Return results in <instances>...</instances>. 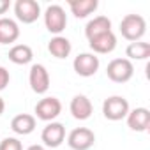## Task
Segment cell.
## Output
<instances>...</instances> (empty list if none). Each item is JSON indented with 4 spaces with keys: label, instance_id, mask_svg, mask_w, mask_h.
I'll list each match as a JSON object with an SVG mask.
<instances>
[{
    "label": "cell",
    "instance_id": "obj_1",
    "mask_svg": "<svg viewBox=\"0 0 150 150\" xmlns=\"http://www.w3.org/2000/svg\"><path fill=\"white\" fill-rule=\"evenodd\" d=\"M120 34L131 42L141 41L146 34V21L141 14H125L120 21Z\"/></svg>",
    "mask_w": 150,
    "mask_h": 150
},
{
    "label": "cell",
    "instance_id": "obj_2",
    "mask_svg": "<svg viewBox=\"0 0 150 150\" xmlns=\"http://www.w3.org/2000/svg\"><path fill=\"white\" fill-rule=\"evenodd\" d=\"M42 16H44V27L50 34L60 35L64 32V28L67 25V14L62 6H58V4L48 6Z\"/></svg>",
    "mask_w": 150,
    "mask_h": 150
},
{
    "label": "cell",
    "instance_id": "obj_3",
    "mask_svg": "<svg viewBox=\"0 0 150 150\" xmlns=\"http://www.w3.org/2000/svg\"><path fill=\"white\" fill-rule=\"evenodd\" d=\"M129 110H131L129 101L122 96H111L103 103V115H104V118H108L111 122L124 120L127 117Z\"/></svg>",
    "mask_w": 150,
    "mask_h": 150
},
{
    "label": "cell",
    "instance_id": "obj_4",
    "mask_svg": "<svg viewBox=\"0 0 150 150\" xmlns=\"http://www.w3.org/2000/svg\"><path fill=\"white\" fill-rule=\"evenodd\" d=\"M106 74L115 83H127L134 76V65L127 58H113L106 67Z\"/></svg>",
    "mask_w": 150,
    "mask_h": 150
},
{
    "label": "cell",
    "instance_id": "obj_5",
    "mask_svg": "<svg viewBox=\"0 0 150 150\" xmlns=\"http://www.w3.org/2000/svg\"><path fill=\"white\" fill-rule=\"evenodd\" d=\"M72 67H74V72H76L78 76L90 78V76H94V74L99 71L101 60L94 53H80L78 57H74Z\"/></svg>",
    "mask_w": 150,
    "mask_h": 150
},
{
    "label": "cell",
    "instance_id": "obj_6",
    "mask_svg": "<svg viewBox=\"0 0 150 150\" xmlns=\"http://www.w3.org/2000/svg\"><path fill=\"white\" fill-rule=\"evenodd\" d=\"M28 83H30V88L35 94H39V96H42V94H46L50 90V83H51L50 72H48V69L42 64H34L30 67V71H28Z\"/></svg>",
    "mask_w": 150,
    "mask_h": 150
},
{
    "label": "cell",
    "instance_id": "obj_7",
    "mask_svg": "<svg viewBox=\"0 0 150 150\" xmlns=\"http://www.w3.org/2000/svg\"><path fill=\"white\" fill-rule=\"evenodd\" d=\"M96 143V134L88 127H76L67 136V145L72 150H90Z\"/></svg>",
    "mask_w": 150,
    "mask_h": 150
},
{
    "label": "cell",
    "instance_id": "obj_8",
    "mask_svg": "<svg viewBox=\"0 0 150 150\" xmlns=\"http://www.w3.org/2000/svg\"><path fill=\"white\" fill-rule=\"evenodd\" d=\"M14 14H16L18 21H21L25 25H30V23L39 20L41 6H39V2H35V0H16Z\"/></svg>",
    "mask_w": 150,
    "mask_h": 150
},
{
    "label": "cell",
    "instance_id": "obj_9",
    "mask_svg": "<svg viewBox=\"0 0 150 150\" xmlns=\"http://www.w3.org/2000/svg\"><path fill=\"white\" fill-rule=\"evenodd\" d=\"M62 113V103L57 97H42L35 104V117L42 122H53Z\"/></svg>",
    "mask_w": 150,
    "mask_h": 150
},
{
    "label": "cell",
    "instance_id": "obj_10",
    "mask_svg": "<svg viewBox=\"0 0 150 150\" xmlns=\"http://www.w3.org/2000/svg\"><path fill=\"white\" fill-rule=\"evenodd\" d=\"M41 139H42L44 146H48V148H58L64 143V139H65V127H64V124H60V122H50L42 129Z\"/></svg>",
    "mask_w": 150,
    "mask_h": 150
},
{
    "label": "cell",
    "instance_id": "obj_11",
    "mask_svg": "<svg viewBox=\"0 0 150 150\" xmlns=\"http://www.w3.org/2000/svg\"><path fill=\"white\" fill-rule=\"evenodd\" d=\"M125 120H127V125H129L131 131L145 132L150 127V111L146 108H143V106L134 108V110H129Z\"/></svg>",
    "mask_w": 150,
    "mask_h": 150
},
{
    "label": "cell",
    "instance_id": "obj_12",
    "mask_svg": "<svg viewBox=\"0 0 150 150\" xmlns=\"http://www.w3.org/2000/svg\"><path fill=\"white\" fill-rule=\"evenodd\" d=\"M69 110H71V115L76 118V120H88L92 117V111H94V106L90 103V99L83 94H78L71 99V104H69Z\"/></svg>",
    "mask_w": 150,
    "mask_h": 150
},
{
    "label": "cell",
    "instance_id": "obj_13",
    "mask_svg": "<svg viewBox=\"0 0 150 150\" xmlns=\"http://www.w3.org/2000/svg\"><path fill=\"white\" fill-rule=\"evenodd\" d=\"M88 46L90 50L99 55H106V53H111L115 48H117V35L113 34V30L106 32V34H101L94 39H88Z\"/></svg>",
    "mask_w": 150,
    "mask_h": 150
},
{
    "label": "cell",
    "instance_id": "obj_14",
    "mask_svg": "<svg viewBox=\"0 0 150 150\" xmlns=\"http://www.w3.org/2000/svg\"><path fill=\"white\" fill-rule=\"evenodd\" d=\"M35 125H37V120L34 115L30 113H20L16 115L13 120H11V129L20 134V136H27V134H32L35 131Z\"/></svg>",
    "mask_w": 150,
    "mask_h": 150
},
{
    "label": "cell",
    "instance_id": "obj_15",
    "mask_svg": "<svg viewBox=\"0 0 150 150\" xmlns=\"http://www.w3.org/2000/svg\"><path fill=\"white\" fill-rule=\"evenodd\" d=\"M20 37V25L13 18H0V44H13Z\"/></svg>",
    "mask_w": 150,
    "mask_h": 150
},
{
    "label": "cell",
    "instance_id": "obj_16",
    "mask_svg": "<svg viewBox=\"0 0 150 150\" xmlns=\"http://www.w3.org/2000/svg\"><path fill=\"white\" fill-rule=\"evenodd\" d=\"M110 30H111V20L108 16H96L87 23L85 35H87V39H94V37H97L101 34H106Z\"/></svg>",
    "mask_w": 150,
    "mask_h": 150
},
{
    "label": "cell",
    "instance_id": "obj_17",
    "mask_svg": "<svg viewBox=\"0 0 150 150\" xmlns=\"http://www.w3.org/2000/svg\"><path fill=\"white\" fill-rule=\"evenodd\" d=\"M69 9H71V13L76 16V18H87V16H90L92 13H96L97 11V7H99V2L97 0H69Z\"/></svg>",
    "mask_w": 150,
    "mask_h": 150
},
{
    "label": "cell",
    "instance_id": "obj_18",
    "mask_svg": "<svg viewBox=\"0 0 150 150\" xmlns=\"http://www.w3.org/2000/svg\"><path fill=\"white\" fill-rule=\"evenodd\" d=\"M48 51L55 57V58H67L72 51V44L67 37L62 35H55L50 39L48 42Z\"/></svg>",
    "mask_w": 150,
    "mask_h": 150
},
{
    "label": "cell",
    "instance_id": "obj_19",
    "mask_svg": "<svg viewBox=\"0 0 150 150\" xmlns=\"http://www.w3.org/2000/svg\"><path fill=\"white\" fill-rule=\"evenodd\" d=\"M9 60L16 65H27L32 62L34 58V51L28 44H14L11 50H9Z\"/></svg>",
    "mask_w": 150,
    "mask_h": 150
},
{
    "label": "cell",
    "instance_id": "obj_20",
    "mask_svg": "<svg viewBox=\"0 0 150 150\" xmlns=\"http://www.w3.org/2000/svg\"><path fill=\"white\" fill-rule=\"evenodd\" d=\"M125 57L127 60H146L150 57V44L148 42H143V41H136V42H131L127 48H125Z\"/></svg>",
    "mask_w": 150,
    "mask_h": 150
},
{
    "label": "cell",
    "instance_id": "obj_21",
    "mask_svg": "<svg viewBox=\"0 0 150 150\" xmlns=\"http://www.w3.org/2000/svg\"><path fill=\"white\" fill-rule=\"evenodd\" d=\"M0 150H23V145L18 138H4L0 141Z\"/></svg>",
    "mask_w": 150,
    "mask_h": 150
},
{
    "label": "cell",
    "instance_id": "obj_22",
    "mask_svg": "<svg viewBox=\"0 0 150 150\" xmlns=\"http://www.w3.org/2000/svg\"><path fill=\"white\" fill-rule=\"evenodd\" d=\"M9 81H11V74H9V71H7L4 65H0V92L7 88Z\"/></svg>",
    "mask_w": 150,
    "mask_h": 150
},
{
    "label": "cell",
    "instance_id": "obj_23",
    "mask_svg": "<svg viewBox=\"0 0 150 150\" xmlns=\"http://www.w3.org/2000/svg\"><path fill=\"white\" fill-rule=\"evenodd\" d=\"M9 0H0V18H2V14H6L7 13V9H9Z\"/></svg>",
    "mask_w": 150,
    "mask_h": 150
},
{
    "label": "cell",
    "instance_id": "obj_24",
    "mask_svg": "<svg viewBox=\"0 0 150 150\" xmlns=\"http://www.w3.org/2000/svg\"><path fill=\"white\" fill-rule=\"evenodd\" d=\"M27 150H46V148H44V145H30Z\"/></svg>",
    "mask_w": 150,
    "mask_h": 150
},
{
    "label": "cell",
    "instance_id": "obj_25",
    "mask_svg": "<svg viewBox=\"0 0 150 150\" xmlns=\"http://www.w3.org/2000/svg\"><path fill=\"white\" fill-rule=\"evenodd\" d=\"M6 111V103H4V99L2 97H0V115H2Z\"/></svg>",
    "mask_w": 150,
    "mask_h": 150
}]
</instances>
